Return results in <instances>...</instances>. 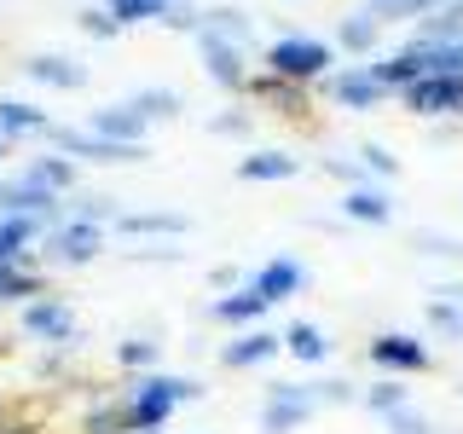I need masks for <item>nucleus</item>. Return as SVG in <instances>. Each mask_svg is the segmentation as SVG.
<instances>
[{"mask_svg":"<svg viewBox=\"0 0 463 434\" xmlns=\"http://www.w3.org/2000/svg\"><path fill=\"white\" fill-rule=\"evenodd\" d=\"M197 394H203V382H192V376L151 371V376H139V382L116 400V405H122V429L128 434H156L174 411H180V405H192Z\"/></svg>","mask_w":463,"mask_h":434,"instance_id":"1","label":"nucleus"},{"mask_svg":"<svg viewBox=\"0 0 463 434\" xmlns=\"http://www.w3.org/2000/svg\"><path fill=\"white\" fill-rule=\"evenodd\" d=\"M330 64H336V47L313 35H279L267 47V76H279V81H318V76H330Z\"/></svg>","mask_w":463,"mask_h":434,"instance_id":"2","label":"nucleus"},{"mask_svg":"<svg viewBox=\"0 0 463 434\" xmlns=\"http://www.w3.org/2000/svg\"><path fill=\"white\" fill-rule=\"evenodd\" d=\"M99 250H105V226H87V221H58L41 231L35 255L52 260V267H87V260H99Z\"/></svg>","mask_w":463,"mask_h":434,"instance_id":"3","label":"nucleus"},{"mask_svg":"<svg viewBox=\"0 0 463 434\" xmlns=\"http://www.w3.org/2000/svg\"><path fill=\"white\" fill-rule=\"evenodd\" d=\"M47 145L58 156H70V163H105V168H116V163H145V145H116V139H99V134H87V127H47Z\"/></svg>","mask_w":463,"mask_h":434,"instance_id":"4","label":"nucleus"},{"mask_svg":"<svg viewBox=\"0 0 463 434\" xmlns=\"http://www.w3.org/2000/svg\"><path fill=\"white\" fill-rule=\"evenodd\" d=\"M318 411L313 382H272L267 405H260V434H296Z\"/></svg>","mask_w":463,"mask_h":434,"instance_id":"5","label":"nucleus"},{"mask_svg":"<svg viewBox=\"0 0 463 434\" xmlns=\"http://www.w3.org/2000/svg\"><path fill=\"white\" fill-rule=\"evenodd\" d=\"M18 325H24L29 342H47V347H70V342H76V313H70L58 296H29L24 313H18Z\"/></svg>","mask_w":463,"mask_h":434,"instance_id":"6","label":"nucleus"},{"mask_svg":"<svg viewBox=\"0 0 463 434\" xmlns=\"http://www.w3.org/2000/svg\"><path fill=\"white\" fill-rule=\"evenodd\" d=\"M197 52H203V70H209V81H214V87H232V93H238V87L250 81L243 47H232V41L209 35V29H197Z\"/></svg>","mask_w":463,"mask_h":434,"instance_id":"7","label":"nucleus"},{"mask_svg":"<svg viewBox=\"0 0 463 434\" xmlns=\"http://www.w3.org/2000/svg\"><path fill=\"white\" fill-rule=\"evenodd\" d=\"M18 70L29 81L52 87V93H76V87H87V70L76 64V58H64V52H29Z\"/></svg>","mask_w":463,"mask_h":434,"instance_id":"8","label":"nucleus"},{"mask_svg":"<svg viewBox=\"0 0 463 434\" xmlns=\"http://www.w3.org/2000/svg\"><path fill=\"white\" fill-rule=\"evenodd\" d=\"M405 105H411L417 116H440V110L463 116V81L458 76H423V81L405 87Z\"/></svg>","mask_w":463,"mask_h":434,"instance_id":"9","label":"nucleus"},{"mask_svg":"<svg viewBox=\"0 0 463 434\" xmlns=\"http://www.w3.org/2000/svg\"><path fill=\"white\" fill-rule=\"evenodd\" d=\"M87 134L99 139H116V145H145V134H151V122L134 110V105H99L93 116H87Z\"/></svg>","mask_w":463,"mask_h":434,"instance_id":"10","label":"nucleus"},{"mask_svg":"<svg viewBox=\"0 0 463 434\" xmlns=\"http://www.w3.org/2000/svg\"><path fill=\"white\" fill-rule=\"evenodd\" d=\"M371 365H383V371H429V342L405 336V330H388V336L371 342Z\"/></svg>","mask_w":463,"mask_h":434,"instance_id":"11","label":"nucleus"},{"mask_svg":"<svg viewBox=\"0 0 463 434\" xmlns=\"http://www.w3.org/2000/svg\"><path fill=\"white\" fill-rule=\"evenodd\" d=\"M110 226L122 231V238H185V231H192V221H185V214H168V209H139V214L122 209Z\"/></svg>","mask_w":463,"mask_h":434,"instance_id":"12","label":"nucleus"},{"mask_svg":"<svg viewBox=\"0 0 463 434\" xmlns=\"http://www.w3.org/2000/svg\"><path fill=\"white\" fill-rule=\"evenodd\" d=\"M18 180L41 185V192H52V197H70V192H76V163L58 156V151H41V156H29V163H24Z\"/></svg>","mask_w":463,"mask_h":434,"instance_id":"13","label":"nucleus"},{"mask_svg":"<svg viewBox=\"0 0 463 434\" xmlns=\"http://www.w3.org/2000/svg\"><path fill=\"white\" fill-rule=\"evenodd\" d=\"M330 93H336V105L347 110H376L388 99V87L371 76V70H342V76H330Z\"/></svg>","mask_w":463,"mask_h":434,"instance_id":"14","label":"nucleus"},{"mask_svg":"<svg viewBox=\"0 0 463 434\" xmlns=\"http://www.w3.org/2000/svg\"><path fill=\"white\" fill-rule=\"evenodd\" d=\"M52 116L41 105H29V99H0V134L6 139H47Z\"/></svg>","mask_w":463,"mask_h":434,"instance_id":"15","label":"nucleus"},{"mask_svg":"<svg viewBox=\"0 0 463 434\" xmlns=\"http://www.w3.org/2000/svg\"><path fill=\"white\" fill-rule=\"evenodd\" d=\"M279 347H284V342L272 336V330H243L238 342L221 347V365H226V371H250V365H267Z\"/></svg>","mask_w":463,"mask_h":434,"instance_id":"16","label":"nucleus"},{"mask_svg":"<svg viewBox=\"0 0 463 434\" xmlns=\"http://www.w3.org/2000/svg\"><path fill=\"white\" fill-rule=\"evenodd\" d=\"M209 313L221 318V325H255V318H267V313H272V301L260 296L255 284H238L232 296H214V307H209Z\"/></svg>","mask_w":463,"mask_h":434,"instance_id":"17","label":"nucleus"},{"mask_svg":"<svg viewBox=\"0 0 463 434\" xmlns=\"http://www.w3.org/2000/svg\"><path fill=\"white\" fill-rule=\"evenodd\" d=\"M342 214L359 226H388L394 221V197L383 192V185H354V192L342 197Z\"/></svg>","mask_w":463,"mask_h":434,"instance_id":"18","label":"nucleus"},{"mask_svg":"<svg viewBox=\"0 0 463 434\" xmlns=\"http://www.w3.org/2000/svg\"><path fill=\"white\" fill-rule=\"evenodd\" d=\"M250 284H255L260 296L272 301V307H279V301H289V296H296L301 284H307V272H301V267H296V260H289V255H279V260H267V267H260Z\"/></svg>","mask_w":463,"mask_h":434,"instance_id":"19","label":"nucleus"},{"mask_svg":"<svg viewBox=\"0 0 463 434\" xmlns=\"http://www.w3.org/2000/svg\"><path fill=\"white\" fill-rule=\"evenodd\" d=\"M41 221L29 214H0V260H35V243H41Z\"/></svg>","mask_w":463,"mask_h":434,"instance_id":"20","label":"nucleus"},{"mask_svg":"<svg viewBox=\"0 0 463 434\" xmlns=\"http://www.w3.org/2000/svg\"><path fill=\"white\" fill-rule=\"evenodd\" d=\"M29 296H47V284H41L35 260H0V307H12V301H29Z\"/></svg>","mask_w":463,"mask_h":434,"instance_id":"21","label":"nucleus"},{"mask_svg":"<svg viewBox=\"0 0 463 434\" xmlns=\"http://www.w3.org/2000/svg\"><path fill=\"white\" fill-rule=\"evenodd\" d=\"M365 70L388 87V93H394V87L405 93L411 81H423V76H429V70H423V52H417V47H405V52H394V58H383V64H365Z\"/></svg>","mask_w":463,"mask_h":434,"instance_id":"22","label":"nucleus"},{"mask_svg":"<svg viewBox=\"0 0 463 434\" xmlns=\"http://www.w3.org/2000/svg\"><path fill=\"white\" fill-rule=\"evenodd\" d=\"M429 325L440 330L446 342H463V284H446L440 296L429 301Z\"/></svg>","mask_w":463,"mask_h":434,"instance_id":"23","label":"nucleus"},{"mask_svg":"<svg viewBox=\"0 0 463 434\" xmlns=\"http://www.w3.org/2000/svg\"><path fill=\"white\" fill-rule=\"evenodd\" d=\"M279 342H284L296 359H307V365H325V354H330V336H325L318 325H307V318H296V325H289Z\"/></svg>","mask_w":463,"mask_h":434,"instance_id":"24","label":"nucleus"},{"mask_svg":"<svg viewBox=\"0 0 463 434\" xmlns=\"http://www.w3.org/2000/svg\"><path fill=\"white\" fill-rule=\"evenodd\" d=\"M301 163H296V156H289V151H255V156H243V163H238V180H289V174H296Z\"/></svg>","mask_w":463,"mask_h":434,"instance_id":"25","label":"nucleus"},{"mask_svg":"<svg viewBox=\"0 0 463 434\" xmlns=\"http://www.w3.org/2000/svg\"><path fill=\"white\" fill-rule=\"evenodd\" d=\"M128 105H134L145 122H174V116L185 110V99L174 93V87H139V93L128 99Z\"/></svg>","mask_w":463,"mask_h":434,"instance_id":"26","label":"nucleus"},{"mask_svg":"<svg viewBox=\"0 0 463 434\" xmlns=\"http://www.w3.org/2000/svg\"><path fill=\"white\" fill-rule=\"evenodd\" d=\"M429 76H458L463 81V41H417Z\"/></svg>","mask_w":463,"mask_h":434,"instance_id":"27","label":"nucleus"},{"mask_svg":"<svg viewBox=\"0 0 463 434\" xmlns=\"http://www.w3.org/2000/svg\"><path fill=\"white\" fill-rule=\"evenodd\" d=\"M203 29L209 35H221V41H232V47H250V18H243L238 6H214V12H203Z\"/></svg>","mask_w":463,"mask_h":434,"instance_id":"28","label":"nucleus"},{"mask_svg":"<svg viewBox=\"0 0 463 434\" xmlns=\"http://www.w3.org/2000/svg\"><path fill=\"white\" fill-rule=\"evenodd\" d=\"M376 35H383V24H376L371 12H354V18H342V29H336V41H342L347 52H371Z\"/></svg>","mask_w":463,"mask_h":434,"instance_id":"29","label":"nucleus"},{"mask_svg":"<svg viewBox=\"0 0 463 434\" xmlns=\"http://www.w3.org/2000/svg\"><path fill=\"white\" fill-rule=\"evenodd\" d=\"M446 0H371V18L383 24V18H405V24H417V18H429V12H440Z\"/></svg>","mask_w":463,"mask_h":434,"instance_id":"30","label":"nucleus"},{"mask_svg":"<svg viewBox=\"0 0 463 434\" xmlns=\"http://www.w3.org/2000/svg\"><path fill=\"white\" fill-rule=\"evenodd\" d=\"M163 12H168V0H116L110 18L128 29V24H163Z\"/></svg>","mask_w":463,"mask_h":434,"instance_id":"31","label":"nucleus"},{"mask_svg":"<svg viewBox=\"0 0 463 434\" xmlns=\"http://www.w3.org/2000/svg\"><path fill=\"white\" fill-rule=\"evenodd\" d=\"M423 41H463V0H446L440 18L423 24Z\"/></svg>","mask_w":463,"mask_h":434,"instance_id":"32","label":"nucleus"},{"mask_svg":"<svg viewBox=\"0 0 463 434\" xmlns=\"http://www.w3.org/2000/svg\"><path fill=\"white\" fill-rule=\"evenodd\" d=\"M116 359H122L128 371H151L156 365V342L151 336H128V342H116Z\"/></svg>","mask_w":463,"mask_h":434,"instance_id":"33","label":"nucleus"},{"mask_svg":"<svg viewBox=\"0 0 463 434\" xmlns=\"http://www.w3.org/2000/svg\"><path fill=\"white\" fill-rule=\"evenodd\" d=\"M116 197H76V209H70V221H87V226H105V221H116Z\"/></svg>","mask_w":463,"mask_h":434,"instance_id":"34","label":"nucleus"},{"mask_svg":"<svg viewBox=\"0 0 463 434\" xmlns=\"http://www.w3.org/2000/svg\"><path fill=\"white\" fill-rule=\"evenodd\" d=\"M76 24H81V29H87V35H93V41H116V35H122V24L110 18V6H87Z\"/></svg>","mask_w":463,"mask_h":434,"instance_id":"35","label":"nucleus"},{"mask_svg":"<svg viewBox=\"0 0 463 434\" xmlns=\"http://www.w3.org/2000/svg\"><path fill=\"white\" fill-rule=\"evenodd\" d=\"M365 405H371V411H383V417H388L394 405H405V388L394 382V376H383V382H371V388H365Z\"/></svg>","mask_w":463,"mask_h":434,"instance_id":"36","label":"nucleus"},{"mask_svg":"<svg viewBox=\"0 0 463 434\" xmlns=\"http://www.w3.org/2000/svg\"><path fill=\"white\" fill-rule=\"evenodd\" d=\"M209 134H221V139H243V134H250V110H221V116H209Z\"/></svg>","mask_w":463,"mask_h":434,"instance_id":"37","label":"nucleus"},{"mask_svg":"<svg viewBox=\"0 0 463 434\" xmlns=\"http://www.w3.org/2000/svg\"><path fill=\"white\" fill-rule=\"evenodd\" d=\"M163 24H168V29H192V35H197V29H203V12L192 6V0H168Z\"/></svg>","mask_w":463,"mask_h":434,"instance_id":"38","label":"nucleus"},{"mask_svg":"<svg viewBox=\"0 0 463 434\" xmlns=\"http://www.w3.org/2000/svg\"><path fill=\"white\" fill-rule=\"evenodd\" d=\"M359 168H365V174H383V180H394V174H400V163L383 151V145H365V151H359Z\"/></svg>","mask_w":463,"mask_h":434,"instance_id":"39","label":"nucleus"},{"mask_svg":"<svg viewBox=\"0 0 463 434\" xmlns=\"http://www.w3.org/2000/svg\"><path fill=\"white\" fill-rule=\"evenodd\" d=\"M388 429L394 434H429V417L411 411V405H394V411H388Z\"/></svg>","mask_w":463,"mask_h":434,"instance_id":"40","label":"nucleus"},{"mask_svg":"<svg viewBox=\"0 0 463 434\" xmlns=\"http://www.w3.org/2000/svg\"><path fill=\"white\" fill-rule=\"evenodd\" d=\"M87 434H128L122 429V405H99V411L87 417Z\"/></svg>","mask_w":463,"mask_h":434,"instance_id":"41","label":"nucleus"},{"mask_svg":"<svg viewBox=\"0 0 463 434\" xmlns=\"http://www.w3.org/2000/svg\"><path fill=\"white\" fill-rule=\"evenodd\" d=\"M313 394H318V405H347L354 400V382H313Z\"/></svg>","mask_w":463,"mask_h":434,"instance_id":"42","label":"nucleus"},{"mask_svg":"<svg viewBox=\"0 0 463 434\" xmlns=\"http://www.w3.org/2000/svg\"><path fill=\"white\" fill-rule=\"evenodd\" d=\"M330 174H336V180H347V185H365V168L359 163H325Z\"/></svg>","mask_w":463,"mask_h":434,"instance_id":"43","label":"nucleus"},{"mask_svg":"<svg viewBox=\"0 0 463 434\" xmlns=\"http://www.w3.org/2000/svg\"><path fill=\"white\" fill-rule=\"evenodd\" d=\"M12 209V174H0V214Z\"/></svg>","mask_w":463,"mask_h":434,"instance_id":"44","label":"nucleus"},{"mask_svg":"<svg viewBox=\"0 0 463 434\" xmlns=\"http://www.w3.org/2000/svg\"><path fill=\"white\" fill-rule=\"evenodd\" d=\"M0 434H35V429H24V423H0Z\"/></svg>","mask_w":463,"mask_h":434,"instance_id":"45","label":"nucleus"},{"mask_svg":"<svg viewBox=\"0 0 463 434\" xmlns=\"http://www.w3.org/2000/svg\"><path fill=\"white\" fill-rule=\"evenodd\" d=\"M6 156H12V139H6V134H0V163H6Z\"/></svg>","mask_w":463,"mask_h":434,"instance_id":"46","label":"nucleus"},{"mask_svg":"<svg viewBox=\"0 0 463 434\" xmlns=\"http://www.w3.org/2000/svg\"><path fill=\"white\" fill-rule=\"evenodd\" d=\"M105 6H116V0H105Z\"/></svg>","mask_w":463,"mask_h":434,"instance_id":"47","label":"nucleus"}]
</instances>
